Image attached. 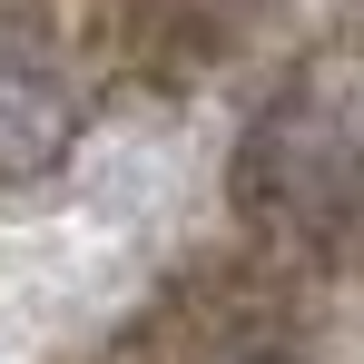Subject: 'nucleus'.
<instances>
[]
</instances>
